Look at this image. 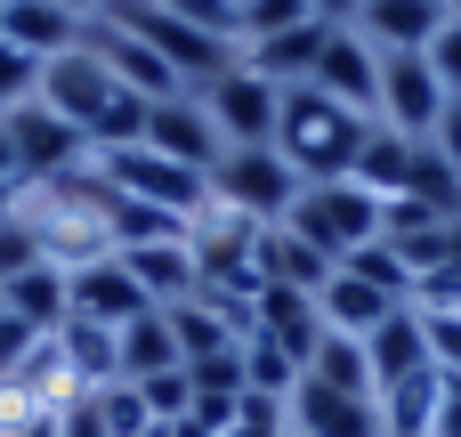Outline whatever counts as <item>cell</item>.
Wrapping results in <instances>:
<instances>
[{
    "label": "cell",
    "instance_id": "7",
    "mask_svg": "<svg viewBox=\"0 0 461 437\" xmlns=\"http://www.w3.org/2000/svg\"><path fill=\"white\" fill-rule=\"evenodd\" d=\"M0 122H8V146H16V178H24V187H32V178H57V170H81V162H89V138H81L65 114H49L41 97L8 105Z\"/></svg>",
    "mask_w": 461,
    "mask_h": 437
},
{
    "label": "cell",
    "instance_id": "40",
    "mask_svg": "<svg viewBox=\"0 0 461 437\" xmlns=\"http://www.w3.org/2000/svg\"><path fill=\"white\" fill-rule=\"evenodd\" d=\"M429 73L446 81V97H461V24H454V16H446L438 41H429Z\"/></svg>",
    "mask_w": 461,
    "mask_h": 437
},
{
    "label": "cell",
    "instance_id": "9",
    "mask_svg": "<svg viewBox=\"0 0 461 437\" xmlns=\"http://www.w3.org/2000/svg\"><path fill=\"white\" fill-rule=\"evenodd\" d=\"M73 276V324H105V332H122V324H138L154 300L138 292V276H130V259L122 251H105V259H81V268H65Z\"/></svg>",
    "mask_w": 461,
    "mask_h": 437
},
{
    "label": "cell",
    "instance_id": "25",
    "mask_svg": "<svg viewBox=\"0 0 461 437\" xmlns=\"http://www.w3.org/2000/svg\"><path fill=\"white\" fill-rule=\"evenodd\" d=\"M57 349H65V365H73V389H81V397H89V389H105V381H122V341H113L105 324H73V316H65Z\"/></svg>",
    "mask_w": 461,
    "mask_h": 437
},
{
    "label": "cell",
    "instance_id": "46",
    "mask_svg": "<svg viewBox=\"0 0 461 437\" xmlns=\"http://www.w3.org/2000/svg\"><path fill=\"white\" fill-rule=\"evenodd\" d=\"M57 8H73V16H81V24H97V16H105V8H113V0H57Z\"/></svg>",
    "mask_w": 461,
    "mask_h": 437
},
{
    "label": "cell",
    "instance_id": "36",
    "mask_svg": "<svg viewBox=\"0 0 461 437\" xmlns=\"http://www.w3.org/2000/svg\"><path fill=\"white\" fill-rule=\"evenodd\" d=\"M41 259H49V251H41V235L8 211V219H0V284H16V276H24V268H41Z\"/></svg>",
    "mask_w": 461,
    "mask_h": 437
},
{
    "label": "cell",
    "instance_id": "19",
    "mask_svg": "<svg viewBox=\"0 0 461 437\" xmlns=\"http://www.w3.org/2000/svg\"><path fill=\"white\" fill-rule=\"evenodd\" d=\"M365 357H373V397L397 389V381H413V373H438V365H429V332H421V308H397V316L365 341Z\"/></svg>",
    "mask_w": 461,
    "mask_h": 437
},
{
    "label": "cell",
    "instance_id": "3",
    "mask_svg": "<svg viewBox=\"0 0 461 437\" xmlns=\"http://www.w3.org/2000/svg\"><path fill=\"white\" fill-rule=\"evenodd\" d=\"M300 243H316L332 268H348L357 251L381 243V195H365L357 178H332V187H300L292 219H284Z\"/></svg>",
    "mask_w": 461,
    "mask_h": 437
},
{
    "label": "cell",
    "instance_id": "35",
    "mask_svg": "<svg viewBox=\"0 0 461 437\" xmlns=\"http://www.w3.org/2000/svg\"><path fill=\"white\" fill-rule=\"evenodd\" d=\"M421 332H429V365L461 381V308H421Z\"/></svg>",
    "mask_w": 461,
    "mask_h": 437
},
{
    "label": "cell",
    "instance_id": "50",
    "mask_svg": "<svg viewBox=\"0 0 461 437\" xmlns=\"http://www.w3.org/2000/svg\"><path fill=\"white\" fill-rule=\"evenodd\" d=\"M284 437H300V430H284Z\"/></svg>",
    "mask_w": 461,
    "mask_h": 437
},
{
    "label": "cell",
    "instance_id": "39",
    "mask_svg": "<svg viewBox=\"0 0 461 437\" xmlns=\"http://www.w3.org/2000/svg\"><path fill=\"white\" fill-rule=\"evenodd\" d=\"M32 341H49V332H32V324H24V316H16V308L0 300V381H8V373L24 365V349H32Z\"/></svg>",
    "mask_w": 461,
    "mask_h": 437
},
{
    "label": "cell",
    "instance_id": "23",
    "mask_svg": "<svg viewBox=\"0 0 461 437\" xmlns=\"http://www.w3.org/2000/svg\"><path fill=\"white\" fill-rule=\"evenodd\" d=\"M122 259H130V276H138V292H146L154 308L194 300V251H186V243H146V251H122Z\"/></svg>",
    "mask_w": 461,
    "mask_h": 437
},
{
    "label": "cell",
    "instance_id": "17",
    "mask_svg": "<svg viewBox=\"0 0 461 437\" xmlns=\"http://www.w3.org/2000/svg\"><path fill=\"white\" fill-rule=\"evenodd\" d=\"M316 308H324V332H348V341H373V332L397 316V300H389V292H373L357 268H332V284L316 292Z\"/></svg>",
    "mask_w": 461,
    "mask_h": 437
},
{
    "label": "cell",
    "instance_id": "41",
    "mask_svg": "<svg viewBox=\"0 0 461 437\" xmlns=\"http://www.w3.org/2000/svg\"><path fill=\"white\" fill-rule=\"evenodd\" d=\"M413 308H461V268H454V259L429 268V276L413 284Z\"/></svg>",
    "mask_w": 461,
    "mask_h": 437
},
{
    "label": "cell",
    "instance_id": "51",
    "mask_svg": "<svg viewBox=\"0 0 461 437\" xmlns=\"http://www.w3.org/2000/svg\"><path fill=\"white\" fill-rule=\"evenodd\" d=\"M0 8H8V0H0Z\"/></svg>",
    "mask_w": 461,
    "mask_h": 437
},
{
    "label": "cell",
    "instance_id": "15",
    "mask_svg": "<svg viewBox=\"0 0 461 437\" xmlns=\"http://www.w3.org/2000/svg\"><path fill=\"white\" fill-rule=\"evenodd\" d=\"M89 49L105 57V73H113L122 89H138V97H154V105L186 89V81H178V73H170V65H162V57H154V49L138 41V32H122V24H105V16L89 24Z\"/></svg>",
    "mask_w": 461,
    "mask_h": 437
},
{
    "label": "cell",
    "instance_id": "28",
    "mask_svg": "<svg viewBox=\"0 0 461 437\" xmlns=\"http://www.w3.org/2000/svg\"><path fill=\"white\" fill-rule=\"evenodd\" d=\"M308 381H324V389H340V397H373V357H365V341L324 332L316 357H308Z\"/></svg>",
    "mask_w": 461,
    "mask_h": 437
},
{
    "label": "cell",
    "instance_id": "24",
    "mask_svg": "<svg viewBox=\"0 0 461 437\" xmlns=\"http://www.w3.org/2000/svg\"><path fill=\"white\" fill-rule=\"evenodd\" d=\"M113 341H122V381H154V373H178V365H186V357H178V332H170L162 308H146V316L122 324Z\"/></svg>",
    "mask_w": 461,
    "mask_h": 437
},
{
    "label": "cell",
    "instance_id": "6",
    "mask_svg": "<svg viewBox=\"0 0 461 437\" xmlns=\"http://www.w3.org/2000/svg\"><path fill=\"white\" fill-rule=\"evenodd\" d=\"M194 97H203V114H211V130H219V146H276L284 89H276V81H259L251 65H227V73H219V81H203Z\"/></svg>",
    "mask_w": 461,
    "mask_h": 437
},
{
    "label": "cell",
    "instance_id": "1",
    "mask_svg": "<svg viewBox=\"0 0 461 437\" xmlns=\"http://www.w3.org/2000/svg\"><path fill=\"white\" fill-rule=\"evenodd\" d=\"M16 219L41 235V251L57 268H81V259H105L113 251V187L81 162V170H57V178H32L16 187Z\"/></svg>",
    "mask_w": 461,
    "mask_h": 437
},
{
    "label": "cell",
    "instance_id": "18",
    "mask_svg": "<svg viewBox=\"0 0 461 437\" xmlns=\"http://www.w3.org/2000/svg\"><path fill=\"white\" fill-rule=\"evenodd\" d=\"M251 332H267L276 349H292V357H300V373H308V357H316V341H324V308H316V292L259 284V324H251Z\"/></svg>",
    "mask_w": 461,
    "mask_h": 437
},
{
    "label": "cell",
    "instance_id": "10",
    "mask_svg": "<svg viewBox=\"0 0 461 437\" xmlns=\"http://www.w3.org/2000/svg\"><path fill=\"white\" fill-rule=\"evenodd\" d=\"M438 114H446V81L429 73V57H381V130L429 138Z\"/></svg>",
    "mask_w": 461,
    "mask_h": 437
},
{
    "label": "cell",
    "instance_id": "29",
    "mask_svg": "<svg viewBox=\"0 0 461 437\" xmlns=\"http://www.w3.org/2000/svg\"><path fill=\"white\" fill-rule=\"evenodd\" d=\"M113 251H146V243H186L194 227L178 219V211H154V203H130V195H113Z\"/></svg>",
    "mask_w": 461,
    "mask_h": 437
},
{
    "label": "cell",
    "instance_id": "20",
    "mask_svg": "<svg viewBox=\"0 0 461 437\" xmlns=\"http://www.w3.org/2000/svg\"><path fill=\"white\" fill-rule=\"evenodd\" d=\"M259 284H284V292H324V284H332V259H324L316 243H300V235L276 219V227H259Z\"/></svg>",
    "mask_w": 461,
    "mask_h": 437
},
{
    "label": "cell",
    "instance_id": "4",
    "mask_svg": "<svg viewBox=\"0 0 461 437\" xmlns=\"http://www.w3.org/2000/svg\"><path fill=\"white\" fill-rule=\"evenodd\" d=\"M89 170H97L113 195H130V203L178 211L186 227L211 211V170H186V162H170V154H154V146H113V154H89Z\"/></svg>",
    "mask_w": 461,
    "mask_h": 437
},
{
    "label": "cell",
    "instance_id": "37",
    "mask_svg": "<svg viewBox=\"0 0 461 437\" xmlns=\"http://www.w3.org/2000/svg\"><path fill=\"white\" fill-rule=\"evenodd\" d=\"M138 397H146V414H154V422H178V414L194 405V381H186V365H178V373H154V381H138Z\"/></svg>",
    "mask_w": 461,
    "mask_h": 437
},
{
    "label": "cell",
    "instance_id": "45",
    "mask_svg": "<svg viewBox=\"0 0 461 437\" xmlns=\"http://www.w3.org/2000/svg\"><path fill=\"white\" fill-rule=\"evenodd\" d=\"M0 187H24V178H16V146H8V122H0Z\"/></svg>",
    "mask_w": 461,
    "mask_h": 437
},
{
    "label": "cell",
    "instance_id": "48",
    "mask_svg": "<svg viewBox=\"0 0 461 437\" xmlns=\"http://www.w3.org/2000/svg\"><path fill=\"white\" fill-rule=\"evenodd\" d=\"M446 16H454V24H461V0H446Z\"/></svg>",
    "mask_w": 461,
    "mask_h": 437
},
{
    "label": "cell",
    "instance_id": "42",
    "mask_svg": "<svg viewBox=\"0 0 461 437\" xmlns=\"http://www.w3.org/2000/svg\"><path fill=\"white\" fill-rule=\"evenodd\" d=\"M429 146L461 170V97H446V114H438V130H429Z\"/></svg>",
    "mask_w": 461,
    "mask_h": 437
},
{
    "label": "cell",
    "instance_id": "22",
    "mask_svg": "<svg viewBox=\"0 0 461 437\" xmlns=\"http://www.w3.org/2000/svg\"><path fill=\"white\" fill-rule=\"evenodd\" d=\"M0 300H8L32 332H65V316H73V276H65L57 259H41V268H24L16 284H0Z\"/></svg>",
    "mask_w": 461,
    "mask_h": 437
},
{
    "label": "cell",
    "instance_id": "31",
    "mask_svg": "<svg viewBox=\"0 0 461 437\" xmlns=\"http://www.w3.org/2000/svg\"><path fill=\"white\" fill-rule=\"evenodd\" d=\"M89 414L105 422V437H146V430H154V414H146L138 381H105V389H89Z\"/></svg>",
    "mask_w": 461,
    "mask_h": 437
},
{
    "label": "cell",
    "instance_id": "32",
    "mask_svg": "<svg viewBox=\"0 0 461 437\" xmlns=\"http://www.w3.org/2000/svg\"><path fill=\"white\" fill-rule=\"evenodd\" d=\"M389 251L413 268V284L429 276V268H446L454 259V219H438V227H413V235H389Z\"/></svg>",
    "mask_w": 461,
    "mask_h": 437
},
{
    "label": "cell",
    "instance_id": "43",
    "mask_svg": "<svg viewBox=\"0 0 461 437\" xmlns=\"http://www.w3.org/2000/svg\"><path fill=\"white\" fill-rule=\"evenodd\" d=\"M429 437H461V381H446V405H438V430Z\"/></svg>",
    "mask_w": 461,
    "mask_h": 437
},
{
    "label": "cell",
    "instance_id": "14",
    "mask_svg": "<svg viewBox=\"0 0 461 437\" xmlns=\"http://www.w3.org/2000/svg\"><path fill=\"white\" fill-rule=\"evenodd\" d=\"M438 24H446V0H365L357 8V32L381 57H429Z\"/></svg>",
    "mask_w": 461,
    "mask_h": 437
},
{
    "label": "cell",
    "instance_id": "12",
    "mask_svg": "<svg viewBox=\"0 0 461 437\" xmlns=\"http://www.w3.org/2000/svg\"><path fill=\"white\" fill-rule=\"evenodd\" d=\"M284 422L300 437H389L381 430V397H340V389H324V381H308V373H300V389L284 397Z\"/></svg>",
    "mask_w": 461,
    "mask_h": 437
},
{
    "label": "cell",
    "instance_id": "38",
    "mask_svg": "<svg viewBox=\"0 0 461 437\" xmlns=\"http://www.w3.org/2000/svg\"><path fill=\"white\" fill-rule=\"evenodd\" d=\"M24 97H41V57H24V49L0 41V114L24 105Z\"/></svg>",
    "mask_w": 461,
    "mask_h": 437
},
{
    "label": "cell",
    "instance_id": "47",
    "mask_svg": "<svg viewBox=\"0 0 461 437\" xmlns=\"http://www.w3.org/2000/svg\"><path fill=\"white\" fill-rule=\"evenodd\" d=\"M8 211H16V187H0V219H8Z\"/></svg>",
    "mask_w": 461,
    "mask_h": 437
},
{
    "label": "cell",
    "instance_id": "11",
    "mask_svg": "<svg viewBox=\"0 0 461 437\" xmlns=\"http://www.w3.org/2000/svg\"><path fill=\"white\" fill-rule=\"evenodd\" d=\"M113 89H122V81H113V73H105V57L89 49V32H81V49H65V57H49V65H41V105H49V114H65L73 130H89V114H97Z\"/></svg>",
    "mask_w": 461,
    "mask_h": 437
},
{
    "label": "cell",
    "instance_id": "49",
    "mask_svg": "<svg viewBox=\"0 0 461 437\" xmlns=\"http://www.w3.org/2000/svg\"><path fill=\"white\" fill-rule=\"evenodd\" d=\"M227 8H235V16H243V8H251V0H227Z\"/></svg>",
    "mask_w": 461,
    "mask_h": 437
},
{
    "label": "cell",
    "instance_id": "8",
    "mask_svg": "<svg viewBox=\"0 0 461 437\" xmlns=\"http://www.w3.org/2000/svg\"><path fill=\"white\" fill-rule=\"evenodd\" d=\"M308 81H316L324 97H340L348 114L381 122V49H373L357 24H332V32H324V57H316Z\"/></svg>",
    "mask_w": 461,
    "mask_h": 437
},
{
    "label": "cell",
    "instance_id": "34",
    "mask_svg": "<svg viewBox=\"0 0 461 437\" xmlns=\"http://www.w3.org/2000/svg\"><path fill=\"white\" fill-rule=\"evenodd\" d=\"M348 268H357V276H365V284H373V292H389V300H397V308H413V268H405V259H397V251H389V243H373V251H357V259H348Z\"/></svg>",
    "mask_w": 461,
    "mask_h": 437
},
{
    "label": "cell",
    "instance_id": "27",
    "mask_svg": "<svg viewBox=\"0 0 461 437\" xmlns=\"http://www.w3.org/2000/svg\"><path fill=\"white\" fill-rule=\"evenodd\" d=\"M413 146H421V138L373 130V138H365V154H357V187H365V195H381V203H397V195L413 187Z\"/></svg>",
    "mask_w": 461,
    "mask_h": 437
},
{
    "label": "cell",
    "instance_id": "30",
    "mask_svg": "<svg viewBox=\"0 0 461 437\" xmlns=\"http://www.w3.org/2000/svg\"><path fill=\"white\" fill-rule=\"evenodd\" d=\"M243 389L284 405V397L300 389V357H292V349H276L267 332H251V341H243Z\"/></svg>",
    "mask_w": 461,
    "mask_h": 437
},
{
    "label": "cell",
    "instance_id": "5",
    "mask_svg": "<svg viewBox=\"0 0 461 437\" xmlns=\"http://www.w3.org/2000/svg\"><path fill=\"white\" fill-rule=\"evenodd\" d=\"M211 203L235 211V219L276 227V219H292V203H300V170H292L276 146H227V154L211 162Z\"/></svg>",
    "mask_w": 461,
    "mask_h": 437
},
{
    "label": "cell",
    "instance_id": "44",
    "mask_svg": "<svg viewBox=\"0 0 461 437\" xmlns=\"http://www.w3.org/2000/svg\"><path fill=\"white\" fill-rule=\"evenodd\" d=\"M357 8H365V0H316V16H324V24H357Z\"/></svg>",
    "mask_w": 461,
    "mask_h": 437
},
{
    "label": "cell",
    "instance_id": "26",
    "mask_svg": "<svg viewBox=\"0 0 461 437\" xmlns=\"http://www.w3.org/2000/svg\"><path fill=\"white\" fill-rule=\"evenodd\" d=\"M438 405H446V373H413V381L381 389V430L389 437H429L438 430Z\"/></svg>",
    "mask_w": 461,
    "mask_h": 437
},
{
    "label": "cell",
    "instance_id": "21",
    "mask_svg": "<svg viewBox=\"0 0 461 437\" xmlns=\"http://www.w3.org/2000/svg\"><path fill=\"white\" fill-rule=\"evenodd\" d=\"M324 32H332V24L316 16V24H300V32H276V41H251V49H243V65H251L259 81H276V89H300V81L316 73V57H324Z\"/></svg>",
    "mask_w": 461,
    "mask_h": 437
},
{
    "label": "cell",
    "instance_id": "33",
    "mask_svg": "<svg viewBox=\"0 0 461 437\" xmlns=\"http://www.w3.org/2000/svg\"><path fill=\"white\" fill-rule=\"evenodd\" d=\"M300 24H316V0H251L243 8V49L276 41V32H300Z\"/></svg>",
    "mask_w": 461,
    "mask_h": 437
},
{
    "label": "cell",
    "instance_id": "13",
    "mask_svg": "<svg viewBox=\"0 0 461 437\" xmlns=\"http://www.w3.org/2000/svg\"><path fill=\"white\" fill-rule=\"evenodd\" d=\"M146 146H154V154H170V162H186V170H211V162L227 154L194 89H178V97H162V105L146 114Z\"/></svg>",
    "mask_w": 461,
    "mask_h": 437
},
{
    "label": "cell",
    "instance_id": "16",
    "mask_svg": "<svg viewBox=\"0 0 461 437\" xmlns=\"http://www.w3.org/2000/svg\"><path fill=\"white\" fill-rule=\"evenodd\" d=\"M81 32H89V24H81L73 8H57V0H8V8H0V41L24 49V57H41V65L65 57V49H81Z\"/></svg>",
    "mask_w": 461,
    "mask_h": 437
},
{
    "label": "cell",
    "instance_id": "2",
    "mask_svg": "<svg viewBox=\"0 0 461 437\" xmlns=\"http://www.w3.org/2000/svg\"><path fill=\"white\" fill-rule=\"evenodd\" d=\"M381 122L348 114L340 97H324L316 81L284 89V114H276V154L300 170V187H332V178H357V154Z\"/></svg>",
    "mask_w": 461,
    "mask_h": 437
}]
</instances>
